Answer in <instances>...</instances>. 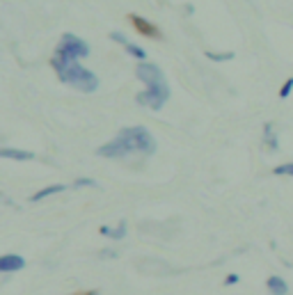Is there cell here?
<instances>
[{
    "instance_id": "6da1fadb",
    "label": "cell",
    "mask_w": 293,
    "mask_h": 295,
    "mask_svg": "<svg viewBox=\"0 0 293 295\" xmlns=\"http://www.w3.org/2000/svg\"><path fill=\"white\" fill-rule=\"evenodd\" d=\"M89 55V48H87V44L80 37H76V34H64L60 41V46H58V51H55V58H53V69L55 73H60L62 69L67 64H71V62H78L80 58H87Z\"/></svg>"
},
{
    "instance_id": "7a4b0ae2",
    "label": "cell",
    "mask_w": 293,
    "mask_h": 295,
    "mask_svg": "<svg viewBox=\"0 0 293 295\" xmlns=\"http://www.w3.org/2000/svg\"><path fill=\"white\" fill-rule=\"evenodd\" d=\"M58 76H60L62 83H67V85L76 87V89H80V92H94V89L99 87V78H96L92 71L83 69L78 62H71V64H67L60 73H58Z\"/></svg>"
},
{
    "instance_id": "3957f363",
    "label": "cell",
    "mask_w": 293,
    "mask_h": 295,
    "mask_svg": "<svg viewBox=\"0 0 293 295\" xmlns=\"http://www.w3.org/2000/svg\"><path fill=\"white\" fill-rule=\"evenodd\" d=\"M119 135H124L131 142L133 151H142V153H153L156 151V142H153L151 133L146 131V128H142V126H128Z\"/></svg>"
},
{
    "instance_id": "277c9868",
    "label": "cell",
    "mask_w": 293,
    "mask_h": 295,
    "mask_svg": "<svg viewBox=\"0 0 293 295\" xmlns=\"http://www.w3.org/2000/svg\"><path fill=\"white\" fill-rule=\"evenodd\" d=\"M167 96H170V89H167L165 80H163V83H158V85L146 87V92L138 94V103L145 105V108H151V110H158V108H163V103L167 101Z\"/></svg>"
},
{
    "instance_id": "5b68a950",
    "label": "cell",
    "mask_w": 293,
    "mask_h": 295,
    "mask_svg": "<svg viewBox=\"0 0 293 295\" xmlns=\"http://www.w3.org/2000/svg\"><path fill=\"white\" fill-rule=\"evenodd\" d=\"M131 151H133L131 142H128L124 135H119V138L113 140V142H106L103 147H99V156H103V158H124V156H128Z\"/></svg>"
},
{
    "instance_id": "8992f818",
    "label": "cell",
    "mask_w": 293,
    "mask_h": 295,
    "mask_svg": "<svg viewBox=\"0 0 293 295\" xmlns=\"http://www.w3.org/2000/svg\"><path fill=\"white\" fill-rule=\"evenodd\" d=\"M135 76L142 80V83H146V87H151V85H158V83H163V71H160L156 64H140L138 69H135Z\"/></svg>"
},
{
    "instance_id": "52a82bcc",
    "label": "cell",
    "mask_w": 293,
    "mask_h": 295,
    "mask_svg": "<svg viewBox=\"0 0 293 295\" xmlns=\"http://www.w3.org/2000/svg\"><path fill=\"white\" fill-rule=\"evenodd\" d=\"M110 39L117 41V44H124V48H126L128 55H133V58H138V59H146V51H145V48L131 44V41H128L121 32H117V30H115V32H110Z\"/></svg>"
},
{
    "instance_id": "ba28073f",
    "label": "cell",
    "mask_w": 293,
    "mask_h": 295,
    "mask_svg": "<svg viewBox=\"0 0 293 295\" xmlns=\"http://www.w3.org/2000/svg\"><path fill=\"white\" fill-rule=\"evenodd\" d=\"M26 266V261L19 254H5L0 256V272H16Z\"/></svg>"
},
{
    "instance_id": "9c48e42d",
    "label": "cell",
    "mask_w": 293,
    "mask_h": 295,
    "mask_svg": "<svg viewBox=\"0 0 293 295\" xmlns=\"http://www.w3.org/2000/svg\"><path fill=\"white\" fill-rule=\"evenodd\" d=\"M268 291L273 295H287L289 293V286H287V282L282 279V277H268Z\"/></svg>"
},
{
    "instance_id": "30bf717a",
    "label": "cell",
    "mask_w": 293,
    "mask_h": 295,
    "mask_svg": "<svg viewBox=\"0 0 293 295\" xmlns=\"http://www.w3.org/2000/svg\"><path fill=\"white\" fill-rule=\"evenodd\" d=\"M62 190H67V185H48L44 190L34 192V195L30 197V202H41V199H46V197H51V195H58V192H62Z\"/></svg>"
},
{
    "instance_id": "8fae6325",
    "label": "cell",
    "mask_w": 293,
    "mask_h": 295,
    "mask_svg": "<svg viewBox=\"0 0 293 295\" xmlns=\"http://www.w3.org/2000/svg\"><path fill=\"white\" fill-rule=\"evenodd\" d=\"M0 156L12 158V160H32V153H30V151H21V149H2Z\"/></svg>"
},
{
    "instance_id": "7c38bea8",
    "label": "cell",
    "mask_w": 293,
    "mask_h": 295,
    "mask_svg": "<svg viewBox=\"0 0 293 295\" xmlns=\"http://www.w3.org/2000/svg\"><path fill=\"white\" fill-rule=\"evenodd\" d=\"M101 234H103V236L115 238V240H119V238L126 236V222H119V227H117V229H108V227H101Z\"/></svg>"
},
{
    "instance_id": "4fadbf2b",
    "label": "cell",
    "mask_w": 293,
    "mask_h": 295,
    "mask_svg": "<svg viewBox=\"0 0 293 295\" xmlns=\"http://www.w3.org/2000/svg\"><path fill=\"white\" fill-rule=\"evenodd\" d=\"M133 23H135V28H138V30H142V34H151V37H158L156 28L149 26V23H145L140 16H133Z\"/></svg>"
},
{
    "instance_id": "5bb4252c",
    "label": "cell",
    "mask_w": 293,
    "mask_h": 295,
    "mask_svg": "<svg viewBox=\"0 0 293 295\" xmlns=\"http://www.w3.org/2000/svg\"><path fill=\"white\" fill-rule=\"evenodd\" d=\"M275 174H277V177H291L293 178V163L277 165V167H275Z\"/></svg>"
},
{
    "instance_id": "9a60e30c",
    "label": "cell",
    "mask_w": 293,
    "mask_h": 295,
    "mask_svg": "<svg viewBox=\"0 0 293 295\" xmlns=\"http://www.w3.org/2000/svg\"><path fill=\"white\" fill-rule=\"evenodd\" d=\"M264 133H266V142H268V147H270V149H277V138H273V124H266Z\"/></svg>"
},
{
    "instance_id": "2e32d148",
    "label": "cell",
    "mask_w": 293,
    "mask_h": 295,
    "mask_svg": "<svg viewBox=\"0 0 293 295\" xmlns=\"http://www.w3.org/2000/svg\"><path fill=\"white\" fill-rule=\"evenodd\" d=\"M291 89H293V78H289L287 83H284V87H282V92H280V96H282V98H287L289 94H291Z\"/></svg>"
},
{
    "instance_id": "e0dca14e",
    "label": "cell",
    "mask_w": 293,
    "mask_h": 295,
    "mask_svg": "<svg viewBox=\"0 0 293 295\" xmlns=\"http://www.w3.org/2000/svg\"><path fill=\"white\" fill-rule=\"evenodd\" d=\"M85 185H92L94 188L96 183H94L92 178H78V181H73V188H85Z\"/></svg>"
},
{
    "instance_id": "ac0fdd59",
    "label": "cell",
    "mask_w": 293,
    "mask_h": 295,
    "mask_svg": "<svg viewBox=\"0 0 293 295\" xmlns=\"http://www.w3.org/2000/svg\"><path fill=\"white\" fill-rule=\"evenodd\" d=\"M211 59H232L234 58V53H225V55H215V53H206Z\"/></svg>"
},
{
    "instance_id": "d6986e66",
    "label": "cell",
    "mask_w": 293,
    "mask_h": 295,
    "mask_svg": "<svg viewBox=\"0 0 293 295\" xmlns=\"http://www.w3.org/2000/svg\"><path fill=\"white\" fill-rule=\"evenodd\" d=\"M236 282H238V277H236V275H229V277H227V284H236Z\"/></svg>"
}]
</instances>
